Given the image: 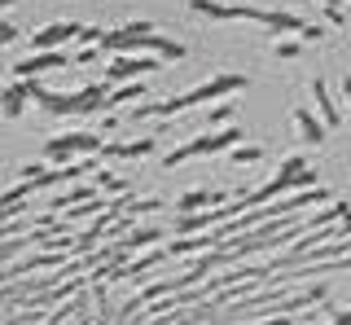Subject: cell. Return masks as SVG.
<instances>
[{"label": "cell", "mask_w": 351, "mask_h": 325, "mask_svg": "<svg viewBox=\"0 0 351 325\" xmlns=\"http://www.w3.org/2000/svg\"><path fill=\"white\" fill-rule=\"evenodd\" d=\"M237 88H246V75H215L211 84H197V88L189 93H180V97H167V101H158V106H136L132 110V119H149V115H184V110H193V106H206V101H219V97H228V93H237Z\"/></svg>", "instance_id": "cell-1"}, {"label": "cell", "mask_w": 351, "mask_h": 325, "mask_svg": "<svg viewBox=\"0 0 351 325\" xmlns=\"http://www.w3.org/2000/svg\"><path fill=\"white\" fill-rule=\"evenodd\" d=\"M189 9H197L202 18H250V23L268 27V31H294L303 36L307 23L299 14H285V9H255V5H215V0H189Z\"/></svg>", "instance_id": "cell-2"}, {"label": "cell", "mask_w": 351, "mask_h": 325, "mask_svg": "<svg viewBox=\"0 0 351 325\" xmlns=\"http://www.w3.org/2000/svg\"><path fill=\"white\" fill-rule=\"evenodd\" d=\"M106 141L97 132H62L53 141H44V158L53 162V167H71V162H80L84 154H101Z\"/></svg>", "instance_id": "cell-3"}, {"label": "cell", "mask_w": 351, "mask_h": 325, "mask_svg": "<svg viewBox=\"0 0 351 325\" xmlns=\"http://www.w3.org/2000/svg\"><path fill=\"white\" fill-rule=\"evenodd\" d=\"M241 132L233 123L228 128H219V132H202V136H193V141H184L180 149H171V154H162V167H180V162H189L197 154H215V149H224V145H237Z\"/></svg>", "instance_id": "cell-4"}, {"label": "cell", "mask_w": 351, "mask_h": 325, "mask_svg": "<svg viewBox=\"0 0 351 325\" xmlns=\"http://www.w3.org/2000/svg\"><path fill=\"white\" fill-rule=\"evenodd\" d=\"M158 67H162V58H145V53H141V58H114L106 67L101 80L110 84V88H119V80H132V75H154Z\"/></svg>", "instance_id": "cell-5"}, {"label": "cell", "mask_w": 351, "mask_h": 325, "mask_svg": "<svg viewBox=\"0 0 351 325\" xmlns=\"http://www.w3.org/2000/svg\"><path fill=\"white\" fill-rule=\"evenodd\" d=\"M80 31L84 27H75V23H49V27H40L36 36H31V49H36V53H58L62 45L80 40Z\"/></svg>", "instance_id": "cell-6"}, {"label": "cell", "mask_w": 351, "mask_h": 325, "mask_svg": "<svg viewBox=\"0 0 351 325\" xmlns=\"http://www.w3.org/2000/svg\"><path fill=\"white\" fill-rule=\"evenodd\" d=\"M66 67H71L66 53H31L27 62L14 67V75H18V80H31V75H53V71H66Z\"/></svg>", "instance_id": "cell-7"}, {"label": "cell", "mask_w": 351, "mask_h": 325, "mask_svg": "<svg viewBox=\"0 0 351 325\" xmlns=\"http://www.w3.org/2000/svg\"><path fill=\"white\" fill-rule=\"evenodd\" d=\"M154 149V136H136V141H106L101 158H145Z\"/></svg>", "instance_id": "cell-8"}, {"label": "cell", "mask_w": 351, "mask_h": 325, "mask_svg": "<svg viewBox=\"0 0 351 325\" xmlns=\"http://www.w3.org/2000/svg\"><path fill=\"white\" fill-rule=\"evenodd\" d=\"M27 101H31V80H18V84H9V88L0 93V115H5V119H18Z\"/></svg>", "instance_id": "cell-9"}, {"label": "cell", "mask_w": 351, "mask_h": 325, "mask_svg": "<svg viewBox=\"0 0 351 325\" xmlns=\"http://www.w3.org/2000/svg\"><path fill=\"white\" fill-rule=\"evenodd\" d=\"M141 53H149V58H162V62H180V58H184V45H176V40H162V36H145V40H141Z\"/></svg>", "instance_id": "cell-10"}, {"label": "cell", "mask_w": 351, "mask_h": 325, "mask_svg": "<svg viewBox=\"0 0 351 325\" xmlns=\"http://www.w3.org/2000/svg\"><path fill=\"white\" fill-rule=\"evenodd\" d=\"M162 237H167V229H162V224H145V229H136V233L119 237V242H123L128 251H136V246H158Z\"/></svg>", "instance_id": "cell-11"}, {"label": "cell", "mask_w": 351, "mask_h": 325, "mask_svg": "<svg viewBox=\"0 0 351 325\" xmlns=\"http://www.w3.org/2000/svg\"><path fill=\"white\" fill-rule=\"evenodd\" d=\"M312 97H316V106H321V123L325 128H338V123H343V115H338V106L329 101V93H325L321 80H312Z\"/></svg>", "instance_id": "cell-12"}, {"label": "cell", "mask_w": 351, "mask_h": 325, "mask_svg": "<svg viewBox=\"0 0 351 325\" xmlns=\"http://www.w3.org/2000/svg\"><path fill=\"white\" fill-rule=\"evenodd\" d=\"M294 128H299V136L307 141V145H316V141L325 136V123H316L312 110H294Z\"/></svg>", "instance_id": "cell-13"}, {"label": "cell", "mask_w": 351, "mask_h": 325, "mask_svg": "<svg viewBox=\"0 0 351 325\" xmlns=\"http://www.w3.org/2000/svg\"><path fill=\"white\" fill-rule=\"evenodd\" d=\"M136 97H145V80H141V84H119V88H110L106 110H114V106H128V101H136ZM106 110H101V115H106Z\"/></svg>", "instance_id": "cell-14"}, {"label": "cell", "mask_w": 351, "mask_h": 325, "mask_svg": "<svg viewBox=\"0 0 351 325\" xmlns=\"http://www.w3.org/2000/svg\"><path fill=\"white\" fill-rule=\"evenodd\" d=\"M93 185H97V189H106V193H128V189H132V180H119V176H110V171H97Z\"/></svg>", "instance_id": "cell-15"}, {"label": "cell", "mask_w": 351, "mask_h": 325, "mask_svg": "<svg viewBox=\"0 0 351 325\" xmlns=\"http://www.w3.org/2000/svg\"><path fill=\"white\" fill-rule=\"evenodd\" d=\"M259 158H263L259 145H241V149H233V162H237V167H250V162H259Z\"/></svg>", "instance_id": "cell-16"}, {"label": "cell", "mask_w": 351, "mask_h": 325, "mask_svg": "<svg viewBox=\"0 0 351 325\" xmlns=\"http://www.w3.org/2000/svg\"><path fill=\"white\" fill-rule=\"evenodd\" d=\"M97 58H101V45H84V49L71 58V67H93Z\"/></svg>", "instance_id": "cell-17"}, {"label": "cell", "mask_w": 351, "mask_h": 325, "mask_svg": "<svg viewBox=\"0 0 351 325\" xmlns=\"http://www.w3.org/2000/svg\"><path fill=\"white\" fill-rule=\"evenodd\" d=\"M233 115H237V110H233V106H228V101H219V106H215V110H211V115H206V119H211V123H215V128H228V119H233Z\"/></svg>", "instance_id": "cell-18"}, {"label": "cell", "mask_w": 351, "mask_h": 325, "mask_svg": "<svg viewBox=\"0 0 351 325\" xmlns=\"http://www.w3.org/2000/svg\"><path fill=\"white\" fill-rule=\"evenodd\" d=\"M101 36H106L101 27H84L80 31V45H101Z\"/></svg>", "instance_id": "cell-19"}, {"label": "cell", "mask_w": 351, "mask_h": 325, "mask_svg": "<svg viewBox=\"0 0 351 325\" xmlns=\"http://www.w3.org/2000/svg\"><path fill=\"white\" fill-rule=\"evenodd\" d=\"M18 40V27L14 23H5V18H0V45H14Z\"/></svg>", "instance_id": "cell-20"}, {"label": "cell", "mask_w": 351, "mask_h": 325, "mask_svg": "<svg viewBox=\"0 0 351 325\" xmlns=\"http://www.w3.org/2000/svg\"><path fill=\"white\" fill-rule=\"evenodd\" d=\"M114 128H119V115H101V136L114 132Z\"/></svg>", "instance_id": "cell-21"}, {"label": "cell", "mask_w": 351, "mask_h": 325, "mask_svg": "<svg viewBox=\"0 0 351 325\" xmlns=\"http://www.w3.org/2000/svg\"><path fill=\"white\" fill-rule=\"evenodd\" d=\"M325 36V27H316V23H307V31H303V40H321Z\"/></svg>", "instance_id": "cell-22"}, {"label": "cell", "mask_w": 351, "mask_h": 325, "mask_svg": "<svg viewBox=\"0 0 351 325\" xmlns=\"http://www.w3.org/2000/svg\"><path fill=\"white\" fill-rule=\"evenodd\" d=\"M277 58H299V45H277Z\"/></svg>", "instance_id": "cell-23"}, {"label": "cell", "mask_w": 351, "mask_h": 325, "mask_svg": "<svg viewBox=\"0 0 351 325\" xmlns=\"http://www.w3.org/2000/svg\"><path fill=\"white\" fill-rule=\"evenodd\" d=\"M9 5H14V0H0V9H9Z\"/></svg>", "instance_id": "cell-24"}]
</instances>
